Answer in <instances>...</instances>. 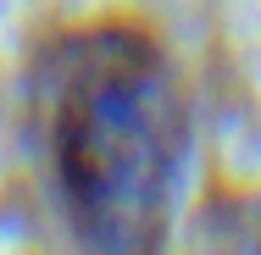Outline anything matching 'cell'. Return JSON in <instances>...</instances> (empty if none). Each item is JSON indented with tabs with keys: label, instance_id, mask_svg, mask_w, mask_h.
<instances>
[{
	"label": "cell",
	"instance_id": "cell-1",
	"mask_svg": "<svg viewBox=\"0 0 261 255\" xmlns=\"http://www.w3.org/2000/svg\"><path fill=\"white\" fill-rule=\"evenodd\" d=\"M28 128L78 255H161L195 111L156 22L106 6L50 22L28 50Z\"/></svg>",
	"mask_w": 261,
	"mask_h": 255
}]
</instances>
